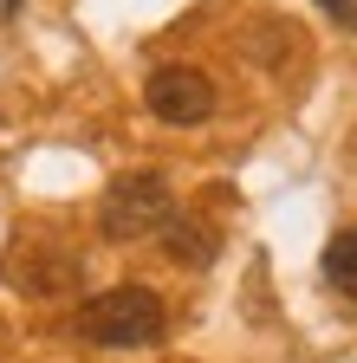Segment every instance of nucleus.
Returning <instances> with one entry per match:
<instances>
[{
	"label": "nucleus",
	"instance_id": "f257e3e1",
	"mask_svg": "<svg viewBox=\"0 0 357 363\" xmlns=\"http://www.w3.org/2000/svg\"><path fill=\"white\" fill-rule=\"evenodd\" d=\"M163 325H169V311L150 286H111L78 305V337L98 350H143L163 337Z\"/></svg>",
	"mask_w": 357,
	"mask_h": 363
},
{
	"label": "nucleus",
	"instance_id": "f03ea898",
	"mask_svg": "<svg viewBox=\"0 0 357 363\" xmlns=\"http://www.w3.org/2000/svg\"><path fill=\"white\" fill-rule=\"evenodd\" d=\"M175 214V195H169V182L156 169H130L117 175L104 201H98V227H104V240H143V234H163Z\"/></svg>",
	"mask_w": 357,
	"mask_h": 363
},
{
	"label": "nucleus",
	"instance_id": "7ed1b4c3",
	"mask_svg": "<svg viewBox=\"0 0 357 363\" xmlns=\"http://www.w3.org/2000/svg\"><path fill=\"white\" fill-rule=\"evenodd\" d=\"M143 104H150L163 123H202V117L214 111V84H208V72H195V65H156L150 84H143Z\"/></svg>",
	"mask_w": 357,
	"mask_h": 363
},
{
	"label": "nucleus",
	"instance_id": "20e7f679",
	"mask_svg": "<svg viewBox=\"0 0 357 363\" xmlns=\"http://www.w3.org/2000/svg\"><path fill=\"white\" fill-rule=\"evenodd\" d=\"M163 247H169V259H182V266H208V259L221 253V234H208L202 220L169 214V227H163Z\"/></svg>",
	"mask_w": 357,
	"mask_h": 363
},
{
	"label": "nucleus",
	"instance_id": "39448f33",
	"mask_svg": "<svg viewBox=\"0 0 357 363\" xmlns=\"http://www.w3.org/2000/svg\"><path fill=\"white\" fill-rule=\"evenodd\" d=\"M325 286L357 298V227H338V234L325 240Z\"/></svg>",
	"mask_w": 357,
	"mask_h": 363
},
{
	"label": "nucleus",
	"instance_id": "423d86ee",
	"mask_svg": "<svg viewBox=\"0 0 357 363\" xmlns=\"http://www.w3.org/2000/svg\"><path fill=\"white\" fill-rule=\"evenodd\" d=\"M319 7H325V13H331L344 33H357V0H319Z\"/></svg>",
	"mask_w": 357,
	"mask_h": 363
},
{
	"label": "nucleus",
	"instance_id": "0eeeda50",
	"mask_svg": "<svg viewBox=\"0 0 357 363\" xmlns=\"http://www.w3.org/2000/svg\"><path fill=\"white\" fill-rule=\"evenodd\" d=\"M7 13H20V0H7Z\"/></svg>",
	"mask_w": 357,
	"mask_h": 363
}]
</instances>
